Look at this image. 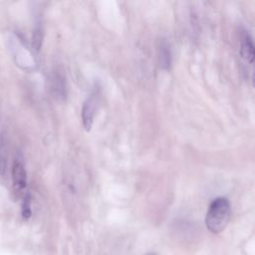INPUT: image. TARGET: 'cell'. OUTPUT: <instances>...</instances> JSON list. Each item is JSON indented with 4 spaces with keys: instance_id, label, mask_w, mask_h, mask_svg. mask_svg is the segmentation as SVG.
<instances>
[{
    "instance_id": "cell-1",
    "label": "cell",
    "mask_w": 255,
    "mask_h": 255,
    "mask_svg": "<svg viewBox=\"0 0 255 255\" xmlns=\"http://www.w3.org/2000/svg\"><path fill=\"white\" fill-rule=\"evenodd\" d=\"M230 214L231 208L228 199L226 197L215 198L210 203L205 216L207 229L213 234L222 232L229 222Z\"/></svg>"
},
{
    "instance_id": "cell-2",
    "label": "cell",
    "mask_w": 255,
    "mask_h": 255,
    "mask_svg": "<svg viewBox=\"0 0 255 255\" xmlns=\"http://www.w3.org/2000/svg\"><path fill=\"white\" fill-rule=\"evenodd\" d=\"M99 103V97L98 94L95 92L92 94L84 103L83 109H82V121L83 126L87 131H89L93 126L95 114L98 109Z\"/></svg>"
},
{
    "instance_id": "cell-3",
    "label": "cell",
    "mask_w": 255,
    "mask_h": 255,
    "mask_svg": "<svg viewBox=\"0 0 255 255\" xmlns=\"http://www.w3.org/2000/svg\"><path fill=\"white\" fill-rule=\"evenodd\" d=\"M50 89L53 97L58 101L65 100L66 97V83L62 73L54 70L50 77Z\"/></svg>"
},
{
    "instance_id": "cell-4",
    "label": "cell",
    "mask_w": 255,
    "mask_h": 255,
    "mask_svg": "<svg viewBox=\"0 0 255 255\" xmlns=\"http://www.w3.org/2000/svg\"><path fill=\"white\" fill-rule=\"evenodd\" d=\"M13 185L17 190H23L27 186V172L21 161L14 160L11 168Z\"/></svg>"
},
{
    "instance_id": "cell-5",
    "label": "cell",
    "mask_w": 255,
    "mask_h": 255,
    "mask_svg": "<svg viewBox=\"0 0 255 255\" xmlns=\"http://www.w3.org/2000/svg\"><path fill=\"white\" fill-rule=\"evenodd\" d=\"M156 55L158 64L161 67V69L169 70L171 66V53L169 44L164 39H160L157 41Z\"/></svg>"
},
{
    "instance_id": "cell-6",
    "label": "cell",
    "mask_w": 255,
    "mask_h": 255,
    "mask_svg": "<svg viewBox=\"0 0 255 255\" xmlns=\"http://www.w3.org/2000/svg\"><path fill=\"white\" fill-rule=\"evenodd\" d=\"M240 54L244 60L252 64L254 60V45L251 36L244 31L240 40Z\"/></svg>"
},
{
    "instance_id": "cell-7",
    "label": "cell",
    "mask_w": 255,
    "mask_h": 255,
    "mask_svg": "<svg viewBox=\"0 0 255 255\" xmlns=\"http://www.w3.org/2000/svg\"><path fill=\"white\" fill-rule=\"evenodd\" d=\"M8 169V144L6 135L0 133V175L4 176Z\"/></svg>"
},
{
    "instance_id": "cell-8",
    "label": "cell",
    "mask_w": 255,
    "mask_h": 255,
    "mask_svg": "<svg viewBox=\"0 0 255 255\" xmlns=\"http://www.w3.org/2000/svg\"><path fill=\"white\" fill-rule=\"evenodd\" d=\"M43 28L38 25L35 27L33 34H32V47L34 50L39 51L42 47V43H43Z\"/></svg>"
},
{
    "instance_id": "cell-9",
    "label": "cell",
    "mask_w": 255,
    "mask_h": 255,
    "mask_svg": "<svg viewBox=\"0 0 255 255\" xmlns=\"http://www.w3.org/2000/svg\"><path fill=\"white\" fill-rule=\"evenodd\" d=\"M22 216L24 218H29L31 216V199L29 195H26L22 204Z\"/></svg>"
},
{
    "instance_id": "cell-10",
    "label": "cell",
    "mask_w": 255,
    "mask_h": 255,
    "mask_svg": "<svg viewBox=\"0 0 255 255\" xmlns=\"http://www.w3.org/2000/svg\"><path fill=\"white\" fill-rule=\"evenodd\" d=\"M145 255H156L154 252H148V253H146Z\"/></svg>"
}]
</instances>
